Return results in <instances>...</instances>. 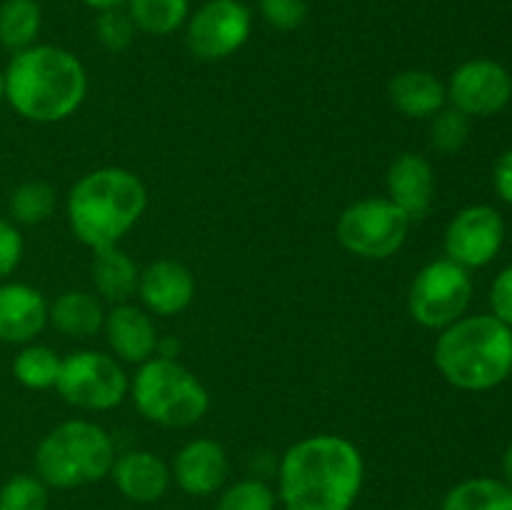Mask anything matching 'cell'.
Wrapping results in <instances>:
<instances>
[{
  "label": "cell",
  "instance_id": "obj_25",
  "mask_svg": "<svg viewBox=\"0 0 512 510\" xmlns=\"http://www.w3.org/2000/svg\"><path fill=\"white\" fill-rule=\"evenodd\" d=\"M63 358L53 348L40 343H28L18 350L13 360V375L23 388L50 390L55 388Z\"/></svg>",
  "mask_w": 512,
  "mask_h": 510
},
{
  "label": "cell",
  "instance_id": "obj_24",
  "mask_svg": "<svg viewBox=\"0 0 512 510\" xmlns=\"http://www.w3.org/2000/svg\"><path fill=\"white\" fill-rule=\"evenodd\" d=\"M440 510H512V490L498 478H468L445 493Z\"/></svg>",
  "mask_w": 512,
  "mask_h": 510
},
{
  "label": "cell",
  "instance_id": "obj_23",
  "mask_svg": "<svg viewBox=\"0 0 512 510\" xmlns=\"http://www.w3.org/2000/svg\"><path fill=\"white\" fill-rule=\"evenodd\" d=\"M125 10L133 18L138 33L155 35V38L178 33L193 13L190 0H128Z\"/></svg>",
  "mask_w": 512,
  "mask_h": 510
},
{
  "label": "cell",
  "instance_id": "obj_38",
  "mask_svg": "<svg viewBox=\"0 0 512 510\" xmlns=\"http://www.w3.org/2000/svg\"><path fill=\"white\" fill-rule=\"evenodd\" d=\"M5 103V73L0 70V105Z\"/></svg>",
  "mask_w": 512,
  "mask_h": 510
},
{
  "label": "cell",
  "instance_id": "obj_20",
  "mask_svg": "<svg viewBox=\"0 0 512 510\" xmlns=\"http://www.w3.org/2000/svg\"><path fill=\"white\" fill-rule=\"evenodd\" d=\"M48 323L65 338H93L105 323L103 300L85 290H65L53 303H48Z\"/></svg>",
  "mask_w": 512,
  "mask_h": 510
},
{
  "label": "cell",
  "instance_id": "obj_6",
  "mask_svg": "<svg viewBox=\"0 0 512 510\" xmlns=\"http://www.w3.org/2000/svg\"><path fill=\"white\" fill-rule=\"evenodd\" d=\"M128 395L148 423L170 430L193 428L210 410V393L203 380L180 360L158 355L138 365Z\"/></svg>",
  "mask_w": 512,
  "mask_h": 510
},
{
  "label": "cell",
  "instance_id": "obj_10",
  "mask_svg": "<svg viewBox=\"0 0 512 510\" xmlns=\"http://www.w3.org/2000/svg\"><path fill=\"white\" fill-rule=\"evenodd\" d=\"M253 33V10L243 0H205L185 23V43L198 60L218 63L238 53Z\"/></svg>",
  "mask_w": 512,
  "mask_h": 510
},
{
  "label": "cell",
  "instance_id": "obj_32",
  "mask_svg": "<svg viewBox=\"0 0 512 510\" xmlns=\"http://www.w3.org/2000/svg\"><path fill=\"white\" fill-rule=\"evenodd\" d=\"M23 235L10 218H0V283L18 270L23 260Z\"/></svg>",
  "mask_w": 512,
  "mask_h": 510
},
{
  "label": "cell",
  "instance_id": "obj_34",
  "mask_svg": "<svg viewBox=\"0 0 512 510\" xmlns=\"http://www.w3.org/2000/svg\"><path fill=\"white\" fill-rule=\"evenodd\" d=\"M493 183H495V193H498L505 203L512 205V148L505 150V153L498 158V163H495Z\"/></svg>",
  "mask_w": 512,
  "mask_h": 510
},
{
  "label": "cell",
  "instance_id": "obj_19",
  "mask_svg": "<svg viewBox=\"0 0 512 510\" xmlns=\"http://www.w3.org/2000/svg\"><path fill=\"white\" fill-rule=\"evenodd\" d=\"M388 95L393 108L413 120H430L448 105V88L430 70H400L390 78Z\"/></svg>",
  "mask_w": 512,
  "mask_h": 510
},
{
  "label": "cell",
  "instance_id": "obj_2",
  "mask_svg": "<svg viewBox=\"0 0 512 510\" xmlns=\"http://www.w3.org/2000/svg\"><path fill=\"white\" fill-rule=\"evenodd\" d=\"M5 73V100L33 123H60L78 113L88 95L80 58L60 45L35 43L13 53Z\"/></svg>",
  "mask_w": 512,
  "mask_h": 510
},
{
  "label": "cell",
  "instance_id": "obj_14",
  "mask_svg": "<svg viewBox=\"0 0 512 510\" xmlns=\"http://www.w3.org/2000/svg\"><path fill=\"white\" fill-rule=\"evenodd\" d=\"M138 298L150 315L173 318L185 313L195 300V278L180 260L160 258L140 270Z\"/></svg>",
  "mask_w": 512,
  "mask_h": 510
},
{
  "label": "cell",
  "instance_id": "obj_5",
  "mask_svg": "<svg viewBox=\"0 0 512 510\" xmlns=\"http://www.w3.org/2000/svg\"><path fill=\"white\" fill-rule=\"evenodd\" d=\"M118 450L103 425L85 418L55 425L35 448V475L48 488L73 490L110 478Z\"/></svg>",
  "mask_w": 512,
  "mask_h": 510
},
{
  "label": "cell",
  "instance_id": "obj_8",
  "mask_svg": "<svg viewBox=\"0 0 512 510\" xmlns=\"http://www.w3.org/2000/svg\"><path fill=\"white\" fill-rule=\"evenodd\" d=\"M55 390L73 408L103 413L118 408L128 398L130 378L115 355L103 350H75L63 358Z\"/></svg>",
  "mask_w": 512,
  "mask_h": 510
},
{
  "label": "cell",
  "instance_id": "obj_35",
  "mask_svg": "<svg viewBox=\"0 0 512 510\" xmlns=\"http://www.w3.org/2000/svg\"><path fill=\"white\" fill-rule=\"evenodd\" d=\"M155 355H158V358L178 360V355H180V343H178V340L163 338V335H160V338H158V350H155Z\"/></svg>",
  "mask_w": 512,
  "mask_h": 510
},
{
  "label": "cell",
  "instance_id": "obj_21",
  "mask_svg": "<svg viewBox=\"0 0 512 510\" xmlns=\"http://www.w3.org/2000/svg\"><path fill=\"white\" fill-rule=\"evenodd\" d=\"M90 273H93V288L98 298L108 300L110 305L130 303V298L138 295L140 268L120 245L95 250Z\"/></svg>",
  "mask_w": 512,
  "mask_h": 510
},
{
  "label": "cell",
  "instance_id": "obj_37",
  "mask_svg": "<svg viewBox=\"0 0 512 510\" xmlns=\"http://www.w3.org/2000/svg\"><path fill=\"white\" fill-rule=\"evenodd\" d=\"M500 480H503V483L512 490V443L508 445V450L503 453V478H500Z\"/></svg>",
  "mask_w": 512,
  "mask_h": 510
},
{
  "label": "cell",
  "instance_id": "obj_16",
  "mask_svg": "<svg viewBox=\"0 0 512 510\" xmlns=\"http://www.w3.org/2000/svg\"><path fill=\"white\" fill-rule=\"evenodd\" d=\"M103 333L120 363L143 365L145 360L155 358L160 335L153 315L145 308H138L133 303L113 305L110 310H105Z\"/></svg>",
  "mask_w": 512,
  "mask_h": 510
},
{
  "label": "cell",
  "instance_id": "obj_33",
  "mask_svg": "<svg viewBox=\"0 0 512 510\" xmlns=\"http://www.w3.org/2000/svg\"><path fill=\"white\" fill-rule=\"evenodd\" d=\"M490 308L500 323L512 328V265L500 270L498 278L490 285Z\"/></svg>",
  "mask_w": 512,
  "mask_h": 510
},
{
  "label": "cell",
  "instance_id": "obj_15",
  "mask_svg": "<svg viewBox=\"0 0 512 510\" xmlns=\"http://www.w3.org/2000/svg\"><path fill=\"white\" fill-rule=\"evenodd\" d=\"M435 170L425 155L400 153L385 173V198L393 200L410 220H423L435 203Z\"/></svg>",
  "mask_w": 512,
  "mask_h": 510
},
{
  "label": "cell",
  "instance_id": "obj_4",
  "mask_svg": "<svg viewBox=\"0 0 512 510\" xmlns=\"http://www.w3.org/2000/svg\"><path fill=\"white\" fill-rule=\"evenodd\" d=\"M438 373L453 388L490 390L512 373V328L490 315H463L440 330L433 348Z\"/></svg>",
  "mask_w": 512,
  "mask_h": 510
},
{
  "label": "cell",
  "instance_id": "obj_29",
  "mask_svg": "<svg viewBox=\"0 0 512 510\" xmlns=\"http://www.w3.org/2000/svg\"><path fill=\"white\" fill-rule=\"evenodd\" d=\"M470 138V118L460 113L453 105H445L443 110L430 118V145L438 153H458L465 148Z\"/></svg>",
  "mask_w": 512,
  "mask_h": 510
},
{
  "label": "cell",
  "instance_id": "obj_31",
  "mask_svg": "<svg viewBox=\"0 0 512 510\" xmlns=\"http://www.w3.org/2000/svg\"><path fill=\"white\" fill-rule=\"evenodd\" d=\"M258 13L270 28L298 30L308 18V0H258Z\"/></svg>",
  "mask_w": 512,
  "mask_h": 510
},
{
  "label": "cell",
  "instance_id": "obj_11",
  "mask_svg": "<svg viewBox=\"0 0 512 510\" xmlns=\"http://www.w3.org/2000/svg\"><path fill=\"white\" fill-rule=\"evenodd\" d=\"M445 88L448 105L468 118H488L508 108L512 100V75L498 60L475 58L458 65Z\"/></svg>",
  "mask_w": 512,
  "mask_h": 510
},
{
  "label": "cell",
  "instance_id": "obj_28",
  "mask_svg": "<svg viewBox=\"0 0 512 510\" xmlns=\"http://www.w3.org/2000/svg\"><path fill=\"white\" fill-rule=\"evenodd\" d=\"M50 488L35 473L10 475L0 485V510H48Z\"/></svg>",
  "mask_w": 512,
  "mask_h": 510
},
{
  "label": "cell",
  "instance_id": "obj_7",
  "mask_svg": "<svg viewBox=\"0 0 512 510\" xmlns=\"http://www.w3.org/2000/svg\"><path fill=\"white\" fill-rule=\"evenodd\" d=\"M413 220L383 195L360 198L340 213L335 235L350 255L363 260H388L400 253Z\"/></svg>",
  "mask_w": 512,
  "mask_h": 510
},
{
  "label": "cell",
  "instance_id": "obj_13",
  "mask_svg": "<svg viewBox=\"0 0 512 510\" xmlns=\"http://www.w3.org/2000/svg\"><path fill=\"white\" fill-rule=\"evenodd\" d=\"M170 475L183 493L193 498H208L220 493L228 483L230 458L218 440L195 438L175 453Z\"/></svg>",
  "mask_w": 512,
  "mask_h": 510
},
{
  "label": "cell",
  "instance_id": "obj_22",
  "mask_svg": "<svg viewBox=\"0 0 512 510\" xmlns=\"http://www.w3.org/2000/svg\"><path fill=\"white\" fill-rule=\"evenodd\" d=\"M43 28V10L38 0H3L0 3V48L10 53L38 43Z\"/></svg>",
  "mask_w": 512,
  "mask_h": 510
},
{
  "label": "cell",
  "instance_id": "obj_26",
  "mask_svg": "<svg viewBox=\"0 0 512 510\" xmlns=\"http://www.w3.org/2000/svg\"><path fill=\"white\" fill-rule=\"evenodd\" d=\"M58 193L45 180H25L10 193L8 215L15 225H40L53 218Z\"/></svg>",
  "mask_w": 512,
  "mask_h": 510
},
{
  "label": "cell",
  "instance_id": "obj_3",
  "mask_svg": "<svg viewBox=\"0 0 512 510\" xmlns=\"http://www.w3.org/2000/svg\"><path fill=\"white\" fill-rule=\"evenodd\" d=\"M148 208V188L138 173L105 165L80 175L65 198L70 233L95 253L113 248L138 225Z\"/></svg>",
  "mask_w": 512,
  "mask_h": 510
},
{
  "label": "cell",
  "instance_id": "obj_9",
  "mask_svg": "<svg viewBox=\"0 0 512 510\" xmlns=\"http://www.w3.org/2000/svg\"><path fill=\"white\" fill-rule=\"evenodd\" d=\"M473 300L470 270L448 258L423 265L408 290V313L428 330H445L460 320Z\"/></svg>",
  "mask_w": 512,
  "mask_h": 510
},
{
  "label": "cell",
  "instance_id": "obj_18",
  "mask_svg": "<svg viewBox=\"0 0 512 510\" xmlns=\"http://www.w3.org/2000/svg\"><path fill=\"white\" fill-rule=\"evenodd\" d=\"M110 478H113L120 495L135 505L158 503L173 483L170 465L150 450L120 453L115 458L113 470H110Z\"/></svg>",
  "mask_w": 512,
  "mask_h": 510
},
{
  "label": "cell",
  "instance_id": "obj_30",
  "mask_svg": "<svg viewBox=\"0 0 512 510\" xmlns=\"http://www.w3.org/2000/svg\"><path fill=\"white\" fill-rule=\"evenodd\" d=\"M135 35H138V28H135L133 18H130L125 8L103 10L95 18V38H98V43L108 53H123V50H128L133 45Z\"/></svg>",
  "mask_w": 512,
  "mask_h": 510
},
{
  "label": "cell",
  "instance_id": "obj_12",
  "mask_svg": "<svg viewBox=\"0 0 512 510\" xmlns=\"http://www.w3.org/2000/svg\"><path fill=\"white\" fill-rule=\"evenodd\" d=\"M505 243V220L493 205H468L445 230V258L465 270L483 268L498 258Z\"/></svg>",
  "mask_w": 512,
  "mask_h": 510
},
{
  "label": "cell",
  "instance_id": "obj_17",
  "mask_svg": "<svg viewBox=\"0 0 512 510\" xmlns=\"http://www.w3.org/2000/svg\"><path fill=\"white\" fill-rule=\"evenodd\" d=\"M48 325V300L25 283H0V343L28 345Z\"/></svg>",
  "mask_w": 512,
  "mask_h": 510
},
{
  "label": "cell",
  "instance_id": "obj_1",
  "mask_svg": "<svg viewBox=\"0 0 512 510\" xmlns=\"http://www.w3.org/2000/svg\"><path fill=\"white\" fill-rule=\"evenodd\" d=\"M365 483V460L345 435L298 440L278 465V503L285 510H353Z\"/></svg>",
  "mask_w": 512,
  "mask_h": 510
},
{
  "label": "cell",
  "instance_id": "obj_36",
  "mask_svg": "<svg viewBox=\"0 0 512 510\" xmlns=\"http://www.w3.org/2000/svg\"><path fill=\"white\" fill-rule=\"evenodd\" d=\"M83 5L93 8L95 13H103V10H113V8H125L128 0H80Z\"/></svg>",
  "mask_w": 512,
  "mask_h": 510
},
{
  "label": "cell",
  "instance_id": "obj_27",
  "mask_svg": "<svg viewBox=\"0 0 512 510\" xmlns=\"http://www.w3.org/2000/svg\"><path fill=\"white\" fill-rule=\"evenodd\" d=\"M278 493L260 478L235 480L218 493L215 510H275Z\"/></svg>",
  "mask_w": 512,
  "mask_h": 510
}]
</instances>
